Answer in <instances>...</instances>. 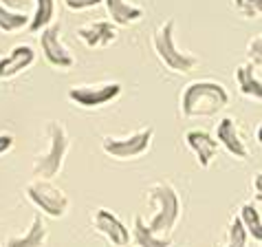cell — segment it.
<instances>
[{"mask_svg": "<svg viewBox=\"0 0 262 247\" xmlns=\"http://www.w3.org/2000/svg\"><path fill=\"white\" fill-rule=\"evenodd\" d=\"M229 104V93L223 84L212 79H196L187 84L181 97L183 117H209Z\"/></svg>", "mask_w": 262, "mask_h": 247, "instance_id": "cell-1", "label": "cell"}, {"mask_svg": "<svg viewBox=\"0 0 262 247\" xmlns=\"http://www.w3.org/2000/svg\"><path fill=\"white\" fill-rule=\"evenodd\" d=\"M150 201L157 203V212L145 223L148 230L157 236L170 234L179 221V214H181V203H179L177 190H174L170 183H155L150 188Z\"/></svg>", "mask_w": 262, "mask_h": 247, "instance_id": "cell-2", "label": "cell"}, {"mask_svg": "<svg viewBox=\"0 0 262 247\" xmlns=\"http://www.w3.org/2000/svg\"><path fill=\"white\" fill-rule=\"evenodd\" d=\"M155 51L161 57V62L170 71H174V73H187V71H192L199 64V57H194L192 53H185V51H181L177 47L172 18H167L155 31Z\"/></svg>", "mask_w": 262, "mask_h": 247, "instance_id": "cell-3", "label": "cell"}, {"mask_svg": "<svg viewBox=\"0 0 262 247\" xmlns=\"http://www.w3.org/2000/svg\"><path fill=\"white\" fill-rule=\"evenodd\" d=\"M69 150V135L67 128L60 121H51L49 123V150L38 155L33 166V172L38 179H53L57 172L62 170L64 157Z\"/></svg>", "mask_w": 262, "mask_h": 247, "instance_id": "cell-4", "label": "cell"}, {"mask_svg": "<svg viewBox=\"0 0 262 247\" xmlns=\"http://www.w3.org/2000/svg\"><path fill=\"white\" fill-rule=\"evenodd\" d=\"M27 197L38 210H42L45 214L53 216H64L69 212V197L64 194L60 188H55L53 183H49L47 179H35L27 186Z\"/></svg>", "mask_w": 262, "mask_h": 247, "instance_id": "cell-5", "label": "cell"}, {"mask_svg": "<svg viewBox=\"0 0 262 247\" xmlns=\"http://www.w3.org/2000/svg\"><path fill=\"white\" fill-rule=\"evenodd\" d=\"M152 137H155V128H143L128 137H121V139H117V137H106L101 148H104L106 155H111L115 159H133V157L143 155V152L150 148Z\"/></svg>", "mask_w": 262, "mask_h": 247, "instance_id": "cell-6", "label": "cell"}, {"mask_svg": "<svg viewBox=\"0 0 262 247\" xmlns=\"http://www.w3.org/2000/svg\"><path fill=\"white\" fill-rule=\"evenodd\" d=\"M121 93L119 82H106V84H93V86H71L69 89V99L73 104L82 108H99L111 104L113 99H117Z\"/></svg>", "mask_w": 262, "mask_h": 247, "instance_id": "cell-7", "label": "cell"}, {"mask_svg": "<svg viewBox=\"0 0 262 247\" xmlns=\"http://www.w3.org/2000/svg\"><path fill=\"white\" fill-rule=\"evenodd\" d=\"M60 35H62V27L57 23H51L49 27H45L40 31V49L51 67L71 69L73 64H75V60H73V55L69 53V49L64 47Z\"/></svg>", "mask_w": 262, "mask_h": 247, "instance_id": "cell-8", "label": "cell"}, {"mask_svg": "<svg viewBox=\"0 0 262 247\" xmlns=\"http://www.w3.org/2000/svg\"><path fill=\"white\" fill-rule=\"evenodd\" d=\"M93 223H95V228L115 247H126L130 243V232H128V228L123 225V221L119 219L117 214L111 212V210L99 208L97 212H95V216H93Z\"/></svg>", "mask_w": 262, "mask_h": 247, "instance_id": "cell-9", "label": "cell"}, {"mask_svg": "<svg viewBox=\"0 0 262 247\" xmlns=\"http://www.w3.org/2000/svg\"><path fill=\"white\" fill-rule=\"evenodd\" d=\"M77 35L84 40L86 47L104 49L117 40V25H113L111 20H95V23H86L79 27Z\"/></svg>", "mask_w": 262, "mask_h": 247, "instance_id": "cell-10", "label": "cell"}, {"mask_svg": "<svg viewBox=\"0 0 262 247\" xmlns=\"http://www.w3.org/2000/svg\"><path fill=\"white\" fill-rule=\"evenodd\" d=\"M33 62H35V51L29 45L13 47L5 57H0V79L16 77L18 73H23L25 69L31 67Z\"/></svg>", "mask_w": 262, "mask_h": 247, "instance_id": "cell-11", "label": "cell"}, {"mask_svg": "<svg viewBox=\"0 0 262 247\" xmlns=\"http://www.w3.org/2000/svg\"><path fill=\"white\" fill-rule=\"evenodd\" d=\"M216 141L229 152L234 155L236 159H247L249 157V150H247L243 137H240L238 128H236V121L231 117H223L218 121V128H216Z\"/></svg>", "mask_w": 262, "mask_h": 247, "instance_id": "cell-12", "label": "cell"}, {"mask_svg": "<svg viewBox=\"0 0 262 247\" xmlns=\"http://www.w3.org/2000/svg\"><path fill=\"white\" fill-rule=\"evenodd\" d=\"M187 146L194 150L196 161H199L201 168H209V163L214 161L216 152H218V141L216 137H212L207 130H190L185 135Z\"/></svg>", "mask_w": 262, "mask_h": 247, "instance_id": "cell-13", "label": "cell"}, {"mask_svg": "<svg viewBox=\"0 0 262 247\" xmlns=\"http://www.w3.org/2000/svg\"><path fill=\"white\" fill-rule=\"evenodd\" d=\"M256 69L258 67H253L251 62L240 64V67L236 69V82H238V89H240L243 95L260 101L262 99V79H260Z\"/></svg>", "mask_w": 262, "mask_h": 247, "instance_id": "cell-14", "label": "cell"}, {"mask_svg": "<svg viewBox=\"0 0 262 247\" xmlns=\"http://www.w3.org/2000/svg\"><path fill=\"white\" fill-rule=\"evenodd\" d=\"M104 3H106L108 16H111V23L117 25V27L133 25V23H137V20L143 18V9H141V7L128 5L126 0H104Z\"/></svg>", "mask_w": 262, "mask_h": 247, "instance_id": "cell-15", "label": "cell"}, {"mask_svg": "<svg viewBox=\"0 0 262 247\" xmlns=\"http://www.w3.org/2000/svg\"><path fill=\"white\" fill-rule=\"evenodd\" d=\"M47 241V225L42 219V212H38L31 221V228H29L23 236H13L7 241V247H42Z\"/></svg>", "mask_w": 262, "mask_h": 247, "instance_id": "cell-16", "label": "cell"}, {"mask_svg": "<svg viewBox=\"0 0 262 247\" xmlns=\"http://www.w3.org/2000/svg\"><path fill=\"white\" fill-rule=\"evenodd\" d=\"M55 20V0H35V11L29 18V31L40 33Z\"/></svg>", "mask_w": 262, "mask_h": 247, "instance_id": "cell-17", "label": "cell"}, {"mask_svg": "<svg viewBox=\"0 0 262 247\" xmlns=\"http://www.w3.org/2000/svg\"><path fill=\"white\" fill-rule=\"evenodd\" d=\"M133 236H135V243L139 245V247H170L172 245L170 236H157V234H152L141 216H135Z\"/></svg>", "mask_w": 262, "mask_h": 247, "instance_id": "cell-18", "label": "cell"}, {"mask_svg": "<svg viewBox=\"0 0 262 247\" xmlns=\"http://www.w3.org/2000/svg\"><path fill=\"white\" fill-rule=\"evenodd\" d=\"M238 219H240V223L245 225L247 234L253 236L260 243L262 241V216H260V208L253 205V203H245V205L240 208Z\"/></svg>", "mask_w": 262, "mask_h": 247, "instance_id": "cell-19", "label": "cell"}, {"mask_svg": "<svg viewBox=\"0 0 262 247\" xmlns=\"http://www.w3.org/2000/svg\"><path fill=\"white\" fill-rule=\"evenodd\" d=\"M29 25V16L27 13H18V11H11L7 9L5 5H0V31H20Z\"/></svg>", "mask_w": 262, "mask_h": 247, "instance_id": "cell-20", "label": "cell"}, {"mask_svg": "<svg viewBox=\"0 0 262 247\" xmlns=\"http://www.w3.org/2000/svg\"><path fill=\"white\" fill-rule=\"evenodd\" d=\"M247 238H249V234H247L245 225L240 223L238 216H234L229 223V236H227V247H247Z\"/></svg>", "mask_w": 262, "mask_h": 247, "instance_id": "cell-21", "label": "cell"}, {"mask_svg": "<svg viewBox=\"0 0 262 247\" xmlns=\"http://www.w3.org/2000/svg\"><path fill=\"white\" fill-rule=\"evenodd\" d=\"M234 9L243 18H260L262 13V0H234Z\"/></svg>", "mask_w": 262, "mask_h": 247, "instance_id": "cell-22", "label": "cell"}, {"mask_svg": "<svg viewBox=\"0 0 262 247\" xmlns=\"http://www.w3.org/2000/svg\"><path fill=\"white\" fill-rule=\"evenodd\" d=\"M249 62L260 69V64H262V38L260 35H256V38L249 42Z\"/></svg>", "mask_w": 262, "mask_h": 247, "instance_id": "cell-23", "label": "cell"}, {"mask_svg": "<svg viewBox=\"0 0 262 247\" xmlns=\"http://www.w3.org/2000/svg\"><path fill=\"white\" fill-rule=\"evenodd\" d=\"M67 3L69 9L73 11H82V9H91V7H97L99 3H104V0H64Z\"/></svg>", "mask_w": 262, "mask_h": 247, "instance_id": "cell-24", "label": "cell"}, {"mask_svg": "<svg viewBox=\"0 0 262 247\" xmlns=\"http://www.w3.org/2000/svg\"><path fill=\"white\" fill-rule=\"evenodd\" d=\"M13 148V137L11 135H0V155L9 152Z\"/></svg>", "mask_w": 262, "mask_h": 247, "instance_id": "cell-25", "label": "cell"}, {"mask_svg": "<svg viewBox=\"0 0 262 247\" xmlns=\"http://www.w3.org/2000/svg\"><path fill=\"white\" fill-rule=\"evenodd\" d=\"M0 5H5L7 9H11V7H18V5H23V0H3Z\"/></svg>", "mask_w": 262, "mask_h": 247, "instance_id": "cell-26", "label": "cell"}]
</instances>
